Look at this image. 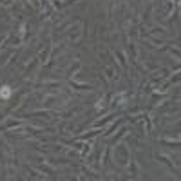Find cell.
Listing matches in <instances>:
<instances>
[{"instance_id": "obj_1", "label": "cell", "mask_w": 181, "mask_h": 181, "mask_svg": "<svg viewBox=\"0 0 181 181\" xmlns=\"http://www.w3.org/2000/svg\"><path fill=\"white\" fill-rule=\"evenodd\" d=\"M11 96V87H7V85H4L2 89H0V98H4V100H7Z\"/></svg>"}]
</instances>
